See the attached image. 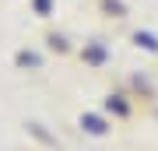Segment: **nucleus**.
<instances>
[{"mask_svg": "<svg viewBox=\"0 0 158 151\" xmlns=\"http://www.w3.org/2000/svg\"><path fill=\"white\" fill-rule=\"evenodd\" d=\"M102 56H106V53H102V49H98V46H95V49H88V60H95V63H98V60H102Z\"/></svg>", "mask_w": 158, "mask_h": 151, "instance_id": "obj_4", "label": "nucleus"}, {"mask_svg": "<svg viewBox=\"0 0 158 151\" xmlns=\"http://www.w3.org/2000/svg\"><path fill=\"white\" fill-rule=\"evenodd\" d=\"M137 42H141V46H144V49H151V53L158 49V39H155V35H151V32H137Z\"/></svg>", "mask_w": 158, "mask_h": 151, "instance_id": "obj_2", "label": "nucleus"}, {"mask_svg": "<svg viewBox=\"0 0 158 151\" xmlns=\"http://www.w3.org/2000/svg\"><path fill=\"white\" fill-rule=\"evenodd\" d=\"M81 127H88V134H106V123H102L98 116H85V120H81Z\"/></svg>", "mask_w": 158, "mask_h": 151, "instance_id": "obj_1", "label": "nucleus"}, {"mask_svg": "<svg viewBox=\"0 0 158 151\" xmlns=\"http://www.w3.org/2000/svg\"><path fill=\"white\" fill-rule=\"evenodd\" d=\"M35 7H39V11H49V0H35Z\"/></svg>", "mask_w": 158, "mask_h": 151, "instance_id": "obj_5", "label": "nucleus"}, {"mask_svg": "<svg viewBox=\"0 0 158 151\" xmlns=\"http://www.w3.org/2000/svg\"><path fill=\"white\" fill-rule=\"evenodd\" d=\"M18 63H21V67H35L39 56H35V53H21V56H18Z\"/></svg>", "mask_w": 158, "mask_h": 151, "instance_id": "obj_3", "label": "nucleus"}]
</instances>
